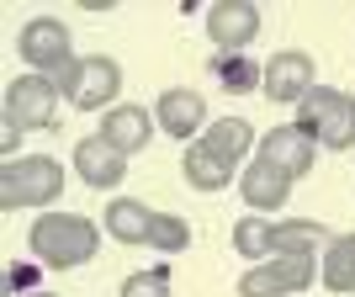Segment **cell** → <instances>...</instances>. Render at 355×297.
Returning a JSON list of instances; mask_svg holds the SVG:
<instances>
[{
	"instance_id": "7a4b0ae2",
	"label": "cell",
	"mask_w": 355,
	"mask_h": 297,
	"mask_svg": "<svg viewBox=\"0 0 355 297\" xmlns=\"http://www.w3.org/2000/svg\"><path fill=\"white\" fill-rule=\"evenodd\" d=\"M64 196V164L53 154H21V160L0 164V207H53Z\"/></svg>"
},
{
	"instance_id": "7c38bea8",
	"label": "cell",
	"mask_w": 355,
	"mask_h": 297,
	"mask_svg": "<svg viewBox=\"0 0 355 297\" xmlns=\"http://www.w3.org/2000/svg\"><path fill=\"white\" fill-rule=\"evenodd\" d=\"M96 133L117 148V154H138V148H148V138L159 133V122L148 117V106L117 101L112 112H101V128H96Z\"/></svg>"
},
{
	"instance_id": "52a82bcc",
	"label": "cell",
	"mask_w": 355,
	"mask_h": 297,
	"mask_svg": "<svg viewBox=\"0 0 355 297\" xmlns=\"http://www.w3.org/2000/svg\"><path fill=\"white\" fill-rule=\"evenodd\" d=\"M16 53H21V64H32V74L59 80L74 64L69 27H64L59 16H32V22H21V32H16Z\"/></svg>"
},
{
	"instance_id": "7402d4cb",
	"label": "cell",
	"mask_w": 355,
	"mask_h": 297,
	"mask_svg": "<svg viewBox=\"0 0 355 297\" xmlns=\"http://www.w3.org/2000/svg\"><path fill=\"white\" fill-rule=\"evenodd\" d=\"M212 69H218L223 85H234V90H260V74H266V69H254L244 53H218V64H212Z\"/></svg>"
},
{
	"instance_id": "277c9868",
	"label": "cell",
	"mask_w": 355,
	"mask_h": 297,
	"mask_svg": "<svg viewBox=\"0 0 355 297\" xmlns=\"http://www.w3.org/2000/svg\"><path fill=\"white\" fill-rule=\"evenodd\" d=\"M53 85L64 90V101L74 112H112L122 90V64L106 59V53H90V59H74Z\"/></svg>"
},
{
	"instance_id": "d6986e66",
	"label": "cell",
	"mask_w": 355,
	"mask_h": 297,
	"mask_svg": "<svg viewBox=\"0 0 355 297\" xmlns=\"http://www.w3.org/2000/svg\"><path fill=\"white\" fill-rule=\"evenodd\" d=\"M234 250L244 255V260H254V266L270 260V255H276V218H260V212H254V218H239L234 223Z\"/></svg>"
},
{
	"instance_id": "8fae6325",
	"label": "cell",
	"mask_w": 355,
	"mask_h": 297,
	"mask_svg": "<svg viewBox=\"0 0 355 297\" xmlns=\"http://www.w3.org/2000/svg\"><path fill=\"white\" fill-rule=\"evenodd\" d=\"M207 37L223 53H244L260 37V6L254 0H218V6H207Z\"/></svg>"
},
{
	"instance_id": "3957f363",
	"label": "cell",
	"mask_w": 355,
	"mask_h": 297,
	"mask_svg": "<svg viewBox=\"0 0 355 297\" xmlns=\"http://www.w3.org/2000/svg\"><path fill=\"white\" fill-rule=\"evenodd\" d=\"M297 133H308L318 148H350L355 144V96L334 85H313L302 101H297Z\"/></svg>"
},
{
	"instance_id": "6da1fadb",
	"label": "cell",
	"mask_w": 355,
	"mask_h": 297,
	"mask_svg": "<svg viewBox=\"0 0 355 297\" xmlns=\"http://www.w3.org/2000/svg\"><path fill=\"white\" fill-rule=\"evenodd\" d=\"M27 250L32 260H43L48 271H74L96 260L101 250V228L85 218V212H43V218H32L27 228Z\"/></svg>"
},
{
	"instance_id": "2e32d148",
	"label": "cell",
	"mask_w": 355,
	"mask_h": 297,
	"mask_svg": "<svg viewBox=\"0 0 355 297\" xmlns=\"http://www.w3.org/2000/svg\"><path fill=\"white\" fill-rule=\"evenodd\" d=\"M148 223H154V212L144 202H133V196H112L106 202V234L117 244H148Z\"/></svg>"
},
{
	"instance_id": "e0dca14e",
	"label": "cell",
	"mask_w": 355,
	"mask_h": 297,
	"mask_svg": "<svg viewBox=\"0 0 355 297\" xmlns=\"http://www.w3.org/2000/svg\"><path fill=\"white\" fill-rule=\"evenodd\" d=\"M318 276H324L329 292H355V234L329 239L324 260H318Z\"/></svg>"
},
{
	"instance_id": "9a60e30c",
	"label": "cell",
	"mask_w": 355,
	"mask_h": 297,
	"mask_svg": "<svg viewBox=\"0 0 355 297\" xmlns=\"http://www.w3.org/2000/svg\"><path fill=\"white\" fill-rule=\"evenodd\" d=\"M196 144L207 148V154H218L228 170H239V160H244L250 144H254V128L244 117H218V122H207V133L196 138Z\"/></svg>"
},
{
	"instance_id": "30bf717a",
	"label": "cell",
	"mask_w": 355,
	"mask_h": 297,
	"mask_svg": "<svg viewBox=\"0 0 355 297\" xmlns=\"http://www.w3.org/2000/svg\"><path fill=\"white\" fill-rule=\"evenodd\" d=\"M69 164H74V176L85 180L90 192H112V186L128 180V154H117L101 133H85V138H80L74 154H69Z\"/></svg>"
},
{
	"instance_id": "8992f818",
	"label": "cell",
	"mask_w": 355,
	"mask_h": 297,
	"mask_svg": "<svg viewBox=\"0 0 355 297\" xmlns=\"http://www.w3.org/2000/svg\"><path fill=\"white\" fill-rule=\"evenodd\" d=\"M318 276V255H270L239 276V297H302Z\"/></svg>"
},
{
	"instance_id": "ac0fdd59",
	"label": "cell",
	"mask_w": 355,
	"mask_h": 297,
	"mask_svg": "<svg viewBox=\"0 0 355 297\" xmlns=\"http://www.w3.org/2000/svg\"><path fill=\"white\" fill-rule=\"evenodd\" d=\"M180 170H186V180H191L196 192H223V186H234V170H228L218 154H207L202 144H186V160H180Z\"/></svg>"
},
{
	"instance_id": "ffe728a7",
	"label": "cell",
	"mask_w": 355,
	"mask_h": 297,
	"mask_svg": "<svg viewBox=\"0 0 355 297\" xmlns=\"http://www.w3.org/2000/svg\"><path fill=\"white\" fill-rule=\"evenodd\" d=\"M329 239L318 218H276V255H313Z\"/></svg>"
},
{
	"instance_id": "9c48e42d",
	"label": "cell",
	"mask_w": 355,
	"mask_h": 297,
	"mask_svg": "<svg viewBox=\"0 0 355 297\" xmlns=\"http://www.w3.org/2000/svg\"><path fill=\"white\" fill-rule=\"evenodd\" d=\"M154 122H159L164 138L196 144V138L207 133V96H202V90H191V85L159 90V101H154Z\"/></svg>"
},
{
	"instance_id": "4fadbf2b",
	"label": "cell",
	"mask_w": 355,
	"mask_h": 297,
	"mask_svg": "<svg viewBox=\"0 0 355 297\" xmlns=\"http://www.w3.org/2000/svg\"><path fill=\"white\" fill-rule=\"evenodd\" d=\"M260 160L276 164L282 176H308L313 164H318V144H313L308 133H297L292 122L286 128H270V133H260Z\"/></svg>"
},
{
	"instance_id": "5b68a950",
	"label": "cell",
	"mask_w": 355,
	"mask_h": 297,
	"mask_svg": "<svg viewBox=\"0 0 355 297\" xmlns=\"http://www.w3.org/2000/svg\"><path fill=\"white\" fill-rule=\"evenodd\" d=\"M59 101H64V90L48 74H16L6 85V122L21 128V133H48L59 122Z\"/></svg>"
},
{
	"instance_id": "ba28073f",
	"label": "cell",
	"mask_w": 355,
	"mask_h": 297,
	"mask_svg": "<svg viewBox=\"0 0 355 297\" xmlns=\"http://www.w3.org/2000/svg\"><path fill=\"white\" fill-rule=\"evenodd\" d=\"M260 69H266V74H260V96H270L276 106H297L313 85H318L313 59L302 53V48H276Z\"/></svg>"
},
{
	"instance_id": "d4e9b609",
	"label": "cell",
	"mask_w": 355,
	"mask_h": 297,
	"mask_svg": "<svg viewBox=\"0 0 355 297\" xmlns=\"http://www.w3.org/2000/svg\"><path fill=\"white\" fill-rule=\"evenodd\" d=\"M21 297H59V292H21Z\"/></svg>"
},
{
	"instance_id": "44dd1931",
	"label": "cell",
	"mask_w": 355,
	"mask_h": 297,
	"mask_svg": "<svg viewBox=\"0 0 355 297\" xmlns=\"http://www.w3.org/2000/svg\"><path fill=\"white\" fill-rule=\"evenodd\" d=\"M148 250H159V255L191 250V228H186V218H180V212H154V223H148Z\"/></svg>"
},
{
	"instance_id": "5bb4252c",
	"label": "cell",
	"mask_w": 355,
	"mask_h": 297,
	"mask_svg": "<svg viewBox=\"0 0 355 297\" xmlns=\"http://www.w3.org/2000/svg\"><path fill=\"white\" fill-rule=\"evenodd\" d=\"M239 196H244V207L250 212H282L286 196H292V176H282L276 164L254 160L239 170Z\"/></svg>"
},
{
	"instance_id": "cb8c5ba5",
	"label": "cell",
	"mask_w": 355,
	"mask_h": 297,
	"mask_svg": "<svg viewBox=\"0 0 355 297\" xmlns=\"http://www.w3.org/2000/svg\"><path fill=\"white\" fill-rule=\"evenodd\" d=\"M32 282H37V271H32V266H11V271H6V287H11V297H21V292H37Z\"/></svg>"
},
{
	"instance_id": "603a6c76",
	"label": "cell",
	"mask_w": 355,
	"mask_h": 297,
	"mask_svg": "<svg viewBox=\"0 0 355 297\" xmlns=\"http://www.w3.org/2000/svg\"><path fill=\"white\" fill-rule=\"evenodd\" d=\"M117 297H170V266H154V271H133L122 282Z\"/></svg>"
}]
</instances>
